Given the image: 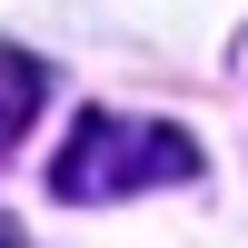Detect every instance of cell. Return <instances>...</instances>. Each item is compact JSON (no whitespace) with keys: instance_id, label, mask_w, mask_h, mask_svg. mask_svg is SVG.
<instances>
[{"instance_id":"3957f363","label":"cell","mask_w":248,"mask_h":248,"mask_svg":"<svg viewBox=\"0 0 248 248\" xmlns=\"http://www.w3.org/2000/svg\"><path fill=\"white\" fill-rule=\"evenodd\" d=\"M0 248H20V238H10V218H0Z\"/></svg>"},{"instance_id":"6da1fadb","label":"cell","mask_w":248,"mask_h":248,"mask_svg":"<svg viewBox=\"0 0 248 248\" xmlns=\"http://www.w3.org/2000/svg\"><path fill=\"white\" fill-rule=\"evenodd\" d=\"M179 179H199V139L169 129V119H139V109H90L50 159V199H70V209L179 189Z\"/></svg>"},{"instance_id":"7a4b0ae2","label":"cell","mask_w":248,"mask_h":248,"mask_svg":"<svg viewBox=\"0 0 248 248\" xmlns=\"http://www.w3.org/2000/svg\"><path fill=\"white\" fill-rule=\"evenodd\" d=\"M40 99H50V70H40L30 50H10V40H0V159L20 149V129L40 119Z\"/></svg>"}]
</instances>
